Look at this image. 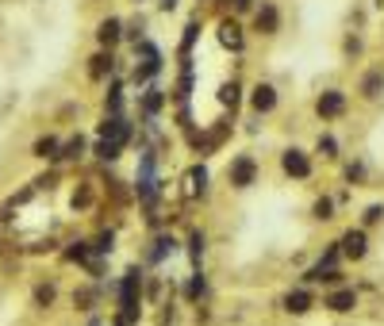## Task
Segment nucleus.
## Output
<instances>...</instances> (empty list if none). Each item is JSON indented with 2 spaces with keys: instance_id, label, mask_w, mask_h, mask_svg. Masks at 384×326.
<instances>
[{
  "instance_id": "nucleus-6",
  "label": "nucleus",
  "mask_w": 384,
  "mask_h": 326,
  "mask_svg": "<svg viewBox=\"0 0 384 326\" xmlns=\"http://www.w3.org/2000/svg\"><path fill=\"white\" fill-rule=\"evenodd\" d=\"M323 307H331L334 315H346V311H353V307H358V292H353V288H339L334 296H327Z\"/></svg>"
},
{
  "instance_id": "nucleus-14",
  "label": "nucleus",
  "mask_w": 384,
  "mask_h": 326,
  "mask_svg": "<svg viewBox=\"0 0 384 326\" xmlns=\"http://www.w3.org/2000/svg\"><path fill=\"white\" fill-rule=\"evenodd\" d=\"M89 73L92 77H104V73H111V54H97V58H92V65H89Z\"/></svg>"
},
{
  "instance_id": "nucleus-22",
  "label": "nucleus",
  "mask_w": 384,
  "mask_h": 326,
  "mask_svg": "<svg viewBox=\"0 0 384 326\" xmlns=\"http://www.w3.org/2000/svg\"><path fill=\"white\" fill-rule=\"evenodd\" d=\"M162 104H165V96H162L158 89H150V96H146V111H158Z\"/></svg>"
},
{
  "instance_id": "nucleus-15",
  "label": "nucleus",
  "mask_w": 384,
  "mask_h": 326,
  "mask_svg": "<svg viewBox=\"0 0 384 326\" xmlns=\"http://www.w3.org/2000/svg\"><path fill=\"white\" fill-rule=\"evenodd\" d=\"M81 154H85V138L77 135V138H70V142L62 146V154H58V157H81Z\"/></svg>"
},
{
  "instance_id": "nucleus-4",
  "label": "nucleus",
  "mask_w": 384,
  "mask_h": 326,
  "mask_svg": "<svg viewBox=\"0 0 384 326\" xmlns=\"http://www.w3.org/2000/svg\"><path fill=\"white\" fill-rule=\"evenodd\" d=\"M315 111H319L323 119H339L342 111H346V92H339V89H327L319 100H315Z\"/></svg>"
},
{
  "instance_id": "nucleus-20",
  "label": "nucleus",
  "mask_w": 384,
  "mask_h": 326,
  "mask_svg": "<svg viewBox=\"0 0 384 326\" xmlns=\"http://www.w3.org/2000/svg\"><path fill=\"white\" fill-rule=\"evenodd\" d=\"M315 215H319V219H334V203L327 200V196H323L319 203H315Z\"/></svg>"
},
{
  "instance_id": "nucleus-9",
  "label": "nucleus",
  "mask_w": 384,
  "mask_h": 326,
  "mask_svg": "<svg viewBox=\"0 0 384 326\" xmlns=\"http://www.w3.org/2000/svg\"><path fill=\"white\" fill-rule=\"evenodd\" d=\"M250 104H254V111H273L277 108V89L273 85H258L254 92H250Z\"/></svg>"
},
{
  "instance_id": "nucleus-8",
  "label": "nucleus",
  "mask_w": 384,
  "mask_h": 326,
  "mask_svg": "<svg viewBox=\"0 0 384 326\" xmlns=\"http://www.w3.org/2000/svg\"><path fill=\"white\" fill-rule=\"evenodd\" d=\"M312 307H315V296L304 292V288H296V292L285 296V311H292V315H307Z\"/></svg>"
},
{
  "instance_id": "nucleus-5",
  "label": "nucleus",
  "mask_w": 384,
  "mask_h": 326,
  "mask_svg": "<svg viewBox=\"0 0 384 326\" xmlns=\"http://www.w3.org/2000/svg\"><path fill=\"white\" fill-rule=\"evenodd\" d=\"M365 249H369V238H365V230H346L342 242H339V254H346L350 261H361Z\"/></svg>"
},
{
  "instance_id": "nucleus-3",
  "label": "nucleus",
  "mask_w": 384,
  "mask_h": 326,
  "mask_svg": "<svg viewBox=\"0 0 384 326\" xmlns=\"http://www.w3.org/2000/svg\"><path fill=\"white\" fill-rule=\"evenodd\" d=\"M280 169H285L288 176H296V181H307V176H312V162H307L304 150H285V157H280Z\"/></svg>"
},
{
  "instance_id": "nucleus-12",
  "label": "nucleus",
  "mask_w": 384,
  "mask_h": 326,
  "mask_svg": "<svg viewBox=\"0 0 384 326\" xmlns=\"http://www.w3.org/2000/svg\"><path fill=\"white\" fill-rule=\"evenodd\" d=\"M258 31H265V35L277 31V8H273V4H265V8L258 12Z\"/></svg>"
},
{
  "instance_id": "nucleus-10",
  "label": "nucleus",
  "mask_w": 384,
  "mask_h": 326,
  "mask_svg": "<svg viewBox=\"0 0 384 326\" xmlns=\"http://www.w3.org/2000/svg\"><path fill=\"white\" fill-rule=\"evenodd\" d=\"M219 43L231 46V50H242V31H238L235 20H223L219 23Z\"/></svg>"
},
{
  "instance_id": "nucleus-17",
  "label": "nucleus",
  "mask_w": 384,
  "mask_h": 326,
  "mask_svg": "<svg viewBox=\"0 0 384 326\" xmlns=\"http://www.w3.org/2000/svg\"><path fill=\"white\" fill-rule=\"evenodd\" d=\"M380 85H384V77H380V73H369V77H365V96H380Z\"/></svg>"
},
{
  "instance_id": "nucleus-7",
  "label": "nucleus",
  "mask_w": 384,
  "mask_h": 326,
  "mask_svg": "<svg viewBox=\"0 0 384 326\" xmlns=\"http://www.w3.org/2000/svg\"><path fill=\"white\" fill-rule=\"evenodd\" d=\"M204 189H208V169H204V165H192V169L185 173V196H189V200H196Z\"/></svg>"
},
{
  "instance_id": "nucleus-13",
  "label": "nucleus",
  "mask_w": 384,
  "mask_h": 326,
  "mask_svg": "<svg viewBox=\"0 0 384 326\" xmlns=\"http://www.w3.org/2000/svg\"><path fill=\"white\" fill-rule=\"evenodd\" d=\"M97 35H100V43H104V46H116L119 43V20H104Z\"/></svg>"
},
{
  "instance_id": "nucleus-23",
  "label": "nucleus",
  "mask_w": 384,
  "mask_h": 326,
  "mask_svg": "<svg viewBox=\"0 0 384 326\" xmlns=\"http://www.w3.org/2000/svg\"><path fill=\"white\" fill-rule=\"evenodd\" d=\"M380 219H384V208H380V203H373V208L365 211V223H380Z\"/></svg>"
},
{
  "instance_id": "nucleus-18",
  "label": "nucleus",
  "mask_w": 384,
  "mask_h": 326,
  "mask_svg": "<svg viewBox=\"0 0 384 326\" xmlns=\"http://www.w3.org/2000/svg\"><path fill=\"white\" fill-rule=\"evenodd\" d=\"M219 100H223L227 108H235V104H238V85H223V89H219Z\"/></svg>"
},
{
  "instance_id": "nucleus-16",
  "label": "nucleus",
  "mask_w": 384,
  "mask_h": 326,
  "mask_svg": "<svg viewBox=\"0 0 384 326\" xmlns=\"http://www.w3.org/2000/svg\"><path fill=\"white\" fill-rule=\"evenodd\" d=\"M35 303H39V307H50V303H54V284H39V288H35Z\"/></svg>"
},
{
  "instance_id": "nucleus-1",
  "label": "nucleus",
  "mask_w": 384,
  "mask_h": 326,
  "mask_svg": "<svg viewBox=\"0 0 384 326\" xmlns=\"http://www.w3.org/2000/svg\"><path fill=\"white\" fill-rule=\"evenodd\" d=\"M227 181L235 184V189H250V184L258 181V162L250 154H238L235 162H231V169H227Z\"/></svg>"
},
{
  "instance_id": "nucleus-19",
  "label": "nucleus",
  "mask_w": 384,
  "mask_h": 326,
  "mask_svg": "<svg viewBox=\"0 0 384 326\" xmlns=\"http://www.w3.org/2000/svg\"><path fill=\"white\" fill-rule=\"evenodd\" d=\"M319 154H323V157H334V154H339V142H334L331 135H323V138H319Z\"/></svg>"
},
{
  "instance_id": "nucleus-21",
  "label": "nucleus",
  "mask_w": 384,
  "mask_h": 326,
  "mask_svg": "<svg viewBox=\"0 0 384 326\" xmlns=\"http://www.w3.org/2000/svg\"><path fill=\"white\" fill-rule=\"evenodd\" d=\"M185 296H189V300H200V296H204V281H200V276H192V281H189Z\"/></svg>"
},
{
  "instance_id": "nucleus-11",
  "label": "nucleus",
  "mask_w": 384,
  "mask_h": 326,
  "mask_svg": "<svg viewBox=\"0 0 384 326\" xmlns=\"http://www.w3.org/2000/svg\"><path fill=\"white\" fill-rule=\"evenodd\" d=\"M58 154H62V146H58V138H54V135H46V138L35 142V157H50V162H54Z\"/></svg>"
},
{
  "instance_id": "nucleus-25",
  "label": "nucleus",
  "mask_w": 384,
  "mask_h": 326,
  "mask_svg": "<svg viewBox=\"0 0 384 326\" xmlns=\"http://www.w3.org/2000/svg\"><path fill=\"white\" fill-rule=\"evenodd\" d=\"M231 4H235V8H238V12H246V8H250V4H254V0H231Z\"/></svg>"
},
{
  "instance_id": "nucleus-24",
  "label": "nucleus",
  "mask_w": 384,
  "mask_h": 326,
  "mask_svg": "<svg viewBox=\"0 0 384 326\" xmlns=\"http://www.w3.org/2000/svg\"><path fill=\"white\" fill-rule=\"evenodd\" d=\"M73 303H77V307H89V303H92V292H89V288H85V292H77V296H73Z\"/></svg>"
},
{
  "instance_id": "nucleus-2",
  "label": "nucleus",
  "mask_w": 384,
  "mask_h": 326,
  "mask_svg": "<svg viewBox=\"0 0 384 326\" xmlns=\"http://www.w3.org/2000/svg\"><path fill=\"white\" fill-rule=\"evenodd\" d=\"M119 307H124L119 319H127V322L138 315V269H131L124 276V284H119Z\"/></svg>"
}]
</instances>
